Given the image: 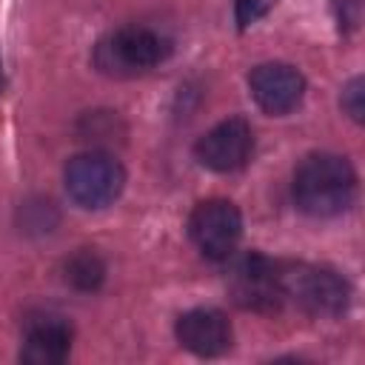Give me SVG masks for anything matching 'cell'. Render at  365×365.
Here are the masks:
<instances>
[{"label": "cell", "mask_w": 365, "mask_h": 365, "mask_svg": "<svg viewBox=\"0 0 365 365\" xmlns=\"http://www.w3.org/2000/svg\"><path fill=\"white\" fill-rule=\"evenodd\" d=\"M171 57V40L145 26H123L94 46V68L106 77H137Z\"/></svg>", "instance_id": "7a4b0ae2"}, {"label": "cell", "mask_w": 365, "mask_h": 365, "mask_svg": "<svg viewBox=\"0 0 365 365\" xmlns=\"http://www.w3.org/2000/svg\"><path fill=\"white\" fill-rule=\"evenodd\" d=\"M282 302L314 317H339L351 302V285L342 274L311 262H277Z\"/></svg>", "instance_id": "3957f363"}, {"label": "cell", "mask_w": 365, "mask_h": 365, "mask_svg": "<svg viewBox=\"0 0 365 365\" xmlns=\"http://www.w3.org/2000/svg\"><path fill=\"white\" fill-rule=\"evenodd\" d=\"M177 342L197 356H220L231 348V322L217 308L185 311L174 325Z\"/></svg>", "instance_id": "30bf717a"}, {"label": "cell", "mask_w": 365, "mask_h": 365, "mask_svg": "<svg viewBox=\"0 0 365 365\" xmlns=\"http://www.w3.org/2000/svg\"><path fill=\"white\" fill-rule=\"evenodd\" d=\"M106 279V262L97 251L80 248L66 259V282L77 291H97Z\"/></svg>", "instance_id": "8fae6325"}, {"label": "cell", "mask_w": 365, "mask_h": 365, "mask_svg": "<svg viewBox=\"0 0 365 365\" xmlns=\"http://www.w3.org/2000/svg\"><path fill=\"white\" fill-rule=\"evenodd\" d=\"M339 103H342V111L351 117V120H362V80L359 77H354L345 88H342V97H339Z\"/></svg>", "instance_id": "7c38bea8"}, {"label": "cell", "mask_w": 365, "mask_h": 365, "mask_svg": "<svg viewBox=\"0 0 365 365\" xmlns=\"http://www.w3.org/2000/svg\"><path fill=\"white\" fill-rule=\"evenodd\" d=\"M248 88L262 111L279 117L302 103L305 77L288 63H259L248 74Z\"/></svg>", "instance_id": "ba28073f"}, {"label": "cell", "mask_w": 365, "mask_h": 365, "mask_svg": "<svg viewBox=\"0 0 365 365\" xmlns=\"http://www.w3.org/2000/svg\"><path fill=\"white\" fill-rule=\"evenodd\" d=\"M291 191L297 208L308 217H336L354 202L356 171L345 157L317 151L297 165Z\"/></svg>", "instance_id": "6da1fadb"}, {"label": "cell", "mask_w": 365, "mask_h": 365, "mask_svg": "<svg viewBox=\"0 0 365 365\" xmlns=\"http://www.w3.org/2000/svg\"><path fill=\"white\" fill-rule=\"evenodd\" d=\"M271 3H274V0H237L234 6H237V23H240V29L257 23V20L271 9Z\"/></svg>", "instance_id": "4fadbf2b"}, {"label": "cell", "mask_w": 365, "mask_h": 365, "mask_svg": "<svg viewBox=\"0 0 365 365\" xmlns=\"http://www.w3.org/2000/svg\"><path fill=\"white\" fill-rule=\"evenodd\" d=\"M0 91H3V66H0Z\"/></svg>", "instance_id": "5bb4252c"}, {"label": "cell", "mask_w": 365, "mask_h": 365, "mask_svg": "<svg viewBox=\"0 0 365 365\" xmlns=\"http://www.w3.org/2000/svg\"><path fill=\"white\" fill-rule=\"evenodd\" d=\"M63 182L68 197L83 208H106L111 205L125 185V168L108 151L91 148L66 163Z\"/></svg>", "instance_id": "277c9868"}, {"label": "cell", "mask_w": 365, "mask_h": 365, "mask_svg": "<svg viewBox=\"0 0 365 365\" xmlns=\"http://www.w3.org/2000/svg\"><path fill=\"white\" fill-rule=\"evenodd\" d=\"M71 351V325L51 311L31 314L23 325L20 359L31 365H57Z\"/></svg>", "instance_id": "9c48e42d"}, {"label": "cell", "mask_w": 365, "mask_h": 365, "mask_svg": "<svg viewBox=\"0 0 365 365\" xmlns=\"http://www.w3.org/2000/svg\"><path fill=\"white\" fill-rule=\"evenodd\" d=\"M188 234L202 257L228 259L242 237V214L231 200H205L191 211Z\"/></svg>", "instance_id": "5b68a950"}, {"label": "cell", "mask_w": 365, "mask_h": 365, "mask_svg": "<svg viewBox=\"0 0 365 365\" xmlns=\"http://www.w3.org/2000/svg\"><path fill=\"white\" fill-rule=\"evenodd\" d=\"M228 288L234 299L251 311H274L282 305L277 262L262 254H245L237 259L228 277Z\"/></svg>", "instance_id": "52a82bcc"}, {"label": "cell", "mask_w": 365, "mask_h": 365, "mask_svg": "<svg viewBox=\"0 0 365 365\" xmlns=\"http://www.w3.org/2000/svg\"><path fill=\"white\" fill-rule=\"evenodd\" d=\"M251 151H254V131L242 117H228V120L217 123L194 145L197 160L205 168L220 171V174H231V171L242 168L248 163Z\"/></svg>", "instance_id": "8992f818"}]
</instances>
